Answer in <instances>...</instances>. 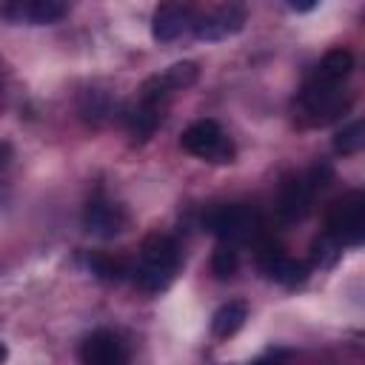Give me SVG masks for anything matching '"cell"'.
Masks as SVG:
<instances>
[{"mask_svg": "<svg viewBox=\"0 0 365 365\" xmlns=\"http://www.w3.org/2000/svg\"><path fill=\"white\" fill-rule=\"evenodd\" d=\"M237 268H240L237 248L228 245V242L217 245V251H214V257H211V271H214V277H217V279H228V277L237 274Z\"/></svg>", "mask_w": 365, "mask_h": 365, "instance_id": "19", "label": "cell"}, {"mask_svg": "<svg viewBox=\"0 0 365 365\" xmlns=\"http://www.w3.org/2000/svg\"><path fill=\"white\" fill-rule=\"evenodd\" d=\"M362 145H365V123H362V120H354V123L342 125V128L334 134V151L342 154V157L362 151Z\"/></svg>", "mask_w": 365, "mask_h": 365, "instance_id": "18", "label": "cell"}, {"mask_svg": "<svg viewBox=\"0 0 365 365\" xmlns=\"http://www.w3.org/2000/svg\"><path fill=\"white\" fill-rule=\"evenodd\" d=\"M194 9L182 6V3H163L157 6L154 17H151V34L157 43H174L180 34L191 31L194 23Z\"/></svg>", "mask_w": 365, "mask_h": 365, "instance_id": "11", "label": "cell"}, {"mask_svg": "<svg viewBox=\"0 0 365 365\" xmlns=\"http://www.w3.org/2000/svg\"><path fill=\"white\" fill-rule=\"evenodd\" d=\"M245 23V9L242 6H220V9H211V11H200L194 14V23H191V34L197 40H225L231 34H237Z\"/></svg>", "mask_w": 365, "mask_h": 365, "instance_id": "7", "label": "cell"}, {"mask_svg": "<svg viewBox=\"0 0 365 365\" xmlns=\"http://www.w3.org/2000/svg\"><path fill=\"white\" fill-rule=\"evenodd\" d=\"M6 356H9V351H6V345H3V342H0V365H3V362H6Z\"/></svg>", "mask_w": 365, "mask_h": 365, "instance_id": "23", "label": "cell"}, {"mask_svg": "<svg viewBox=\"0 0 365 365\" xmlns=\"http://www.w3.org/2000/svg\"><path fill=\"white\" fill-rule=\"evenodd\" d=\"M80 365H128V348L114 331H91L80 345Z\"/></svg>", "mask_w": 365, "mask_h": 365, "instance_id": "9", "label": "cell"}, {"mask_svg": "<svg viewBox=\"0 0 365 365\" xmlns=\"http://www.w3.org/2000/svg\"><path fill=\"white\" fill-rule=\"evenodd\" d=\"M180 262H182L180 242L168 234L154 231L140 245V262L131 265V279L140 291L160 294L171 285L174 274L180 271Z\"/></svg>", "mask_w": 365, "mask_h": 365, "instance_id": "1", "label": "cell"}, {"mask_svg": "<svg viewBox=\"0 0 365 365\" xmlns=\"http://www.w3.org/2000/svg\"><path fill=\"white\" fill-rule=\"evenodd\" d=\"M66 3L60 0H20V3H9L0 9V17L11 20V23H31V26H48L66 17Z\"/></svg>", "mask_w": 365, "mask_h": 365, "instance_id": "12", "label": "cell"}, {"mask_svg": "<svg viewBox=\"0 0 365 365\" xmlns=\"http://www.w3.org/2000/svg\"><path fill=\"white\" fill-rule=\"evenodd\" d=\"M351 108V97L342 94V88L319 86L305 80L294 100V117L302 128H322L334 120H339Z\"/></svg>", "mask_w": 365, "mask_h": 365, "instance_id": "2", "label": "cell"}, {"mask_svg": "<svg viewBox=\"0 0 365 365\" xmlns=\"http://www.w3.org/2000/svg\"><path fill=\"white\" fill-rule=\"evenodd\" d=\"M9 163H11V145H9L6 140H0V171H3Z\"/></svg>", "mask_w": 365, "mask_h": 365, "instance_id": "21", "label": "cell"}, {"mask_svg": "<svg viewBox=\"0 0 365 365\" xmlns=\"http://www.w3.org/2000/svg\"><path fill=\"white\" fill-rule=\"evenodd\" d=\"M254 365H279V362H277V359H274V362H271V359H259V362H254Z\"/></svg>", "mask_w": 365, "mask_h": 365, "instance_id": "24", "label": "cell"}, {"mask_svg": "<svg viewBox=\"0 0 365 365\" xmlns=\"http://www.w3.org/2000/svg\"><path fill=\"white\" fill-rule=\"evenodd\" d=\"M259 268L265 277H271L274 282L285 285V288H294V285H302L308 279V265L302 259H294V257H285L277 245L271 242H259Z\"/></svg>", "mask_w": 365, "mask_h": 365, "instance_id": "10", "label": "cell"}, {"mask_svg": "<svg viewBox=\"0 0 365 365\" xmlns=\"http://www.w3.org/2000/svg\"><path fill=\"white\" fill-rule=\"evenodd\" d=\"M314 191L305 182V177H288L279 188V200H277V214L282 222H299L311 214L314 205Z\"/></svg>", "mask_w": 365, "mask_h": 365, "instance_id": "13", "label": "cell"}, {"mask_svg": "<svg viewBox=\"0 0 365 365\" xmlns=\"http://www.w3.org/2000/svg\"><path fill=\"white\" fill-rule=\"evenodd\" d=\"M328 240H334L339 248L359 245L365 237V194L362 191H345L336 197L325 211V231Z\"/></svg>", "mask_w": 365, "mask_h": 365, "instance_id": "3", "label": "cell"}, {"mask_svg": "<svg viewBox=\"0 0 365 365\" xmlns=\"http://www.w3.org/2000/svg\"><path fill=\"white\" fill-rule=\"evenodd\" d=\"M200 77V66L191 63V60H182V63H174L168 66L165 71L160 74H151L143 86H140V97L143 100H151V103H168V97L174 91H182L188 86H194Z\"/></svg>", "mask_w": 365, "mask_h": 365, "instance_id": "6", "label": "cell"}, {"mask_svg": "<svg viewBox=\"0 0 365 365\" xmlns=\"http://www.w3.org/2000/svg\"><path fill=\"white\" fill-rule=\"evenodd\" d=\"M80 111L97 123V120L108 117V111H111V103H108V100H106L100 91H91V94H86V103L80 106Z\"/></svg>", "mask_w": 365, "mask_h": 365, "instance_id": "20", "label": "cell"}, {"mask_svg": "<svg viewBox=\"0 0 365 365\" xmlns=\"http://www.w3.org/2000/svg\"><path fill=\"white\" fill-rule=\"evenodd\" d=\"M354 71V54L348 48H331L319 63L317 68L308 74L311 83H319V86H334V88H342V83L351 77Z\"/></svg>", "mask_w": 365, "mask_h": 365, "instance_id": "15", "label": "cell"}, {"mask_svg": "<svg viewBox=\"0 0 365 365\" xmlns=\"http://www.w3.org/2000/svg\"><path fill=\"white\" fill-rule=\"evenodd\" d=\"M317 3H291V9L294 11H308V9H314Z\"/></svg>", "mask_w": 365, "mask_h": 365, "instance_id": "22", "label": "cell"}, {"mask_svg": "<svg viewBox=\"0 0 365 365\" xmlns=\"http://www.w3.org/2000/svg\"><path fill=\"white\" fill-rule=\"evenodd\" d=\"M202 225H205L214 237H220L222 242H228V245H234L237 240H251L254 231L259 228L257 214H254L248 205H240V202L208 208L205 217H202Z\"/></svg>", "mask_w": 365, "mask_h": 365, "instance_id": "5", "label": "cell"}, {"mask_svg": "<svg viewBox=\"0 0 365 365\" xmlns=\"http://www.w3.org/2000/svg\"><path fill=\"white\" fill-rule=\"evenodd\" d=\"M245 319H248V305L242 299H231V302H225V305H220L214 311L211 334L220 336V339H228V336H234L245 325Z\"/></svg>", "mask_w": 365, "mask_h": 365, "instance_id": "16", "label": "cell"}, {"mask_svg": "<svg viewBox=\"0 0 365 365\" xmlns=\"http://www.w3.org/2000/svg\"><path fill=\"white\" fill-rule=\"evenodd\" d=\"M88 268L94 277H100L103 282H120L131 274V262L125 257H117V254H106V251H97L88 257Z\"/></svg>", "mask_w": 365, "mask_h": 365, "instance_id": "17", "label": "cell"}, {"mask_svg": "<svg viewBox=\"0 0 365 365\" xmlns=\"http://www.w3.org/2000/svg\"><path fill=\"white\" fill-rule=\"evenodd\" d=\"M83 225H86L88 234H94L100 240H111V237L125 231L128 214L120 202L106 200V197H94L83 211Z\"/></svg>", "mask_w": 365, "mask_h": 365, "instance_id": "8", "label": "cell"}, {"mask_svg": "<svg viewBox=\"0 0 365 365\" xmlns=\"http://www.w3.org/2000/svg\"><path fill=\"white\" fill-rule=\"evenodd\" d=\"M163 108H165V103H151V100L137 97V103L131 108H125V114H123V123L128 128V137L134 143L151 140V134L163 123Z\"/></svg>", "mask_w": 365, "mask_h": 365, "instance_id": "14", "label": "cell"}, {"mask_svg": "<svg viewBox=\"0 0 365 365\" xmlns=\"http://www.w3.org/2000/svg\"><path fill=\"white\" fill-rule=\"evenodd\" d=\"M180 145L191 157H197L202 163H214V165L234 163V154H237L231 137L222 131V125L217 120H197V123H191L182 131Z\"/></svg>", "mask_w": 365, "mask_h": 365, "instance_id": "4", "label": "cell"}]
</instances>
